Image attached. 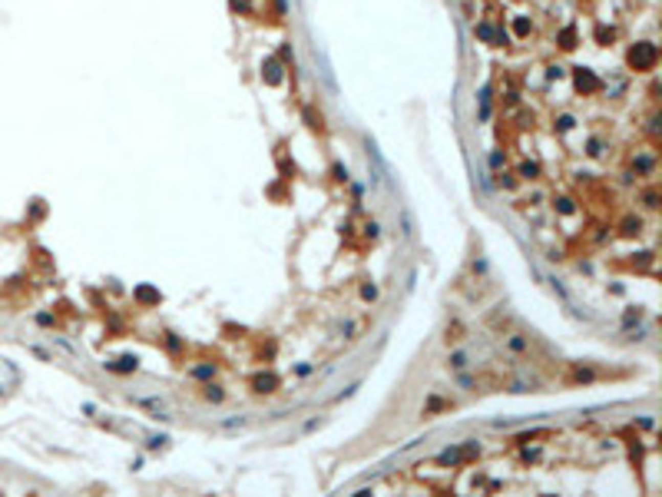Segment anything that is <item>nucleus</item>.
I'll return each instance as SVG.
<instances>
[{
    "label": "nucleus",
    "instance_id": "1",
    "mask_svg": "<svg viewBox=\"0 0 662 497\" xmlns=\"http://www.w3.org/2000/svg\"><path fill=\"white\" fill-rule=\"evenodd\" d=\"M656 60H659L656 44H636L629 50V67L632 70H652V67H656Z\"/></svg>",
    "mask_w": 662,
    "mask_h": 497
},
{
    "label": "nucleus",
    "instance_id": "2",
    "mask_svg": "<svg viewBox=\"0 0 662 497\" xmlns=\"http://www.w3.org/2000/svg\"><path fill=\"white\" fill-rule=\"evenodd\" d=\"M600 87L603 83H600V76H596L593 70H586V67L576 70V90H580V93H596Z\"/></svg>",
    "mask_w": 662,
    "mask_h": 497
},
{
    "label": "nucleus",
    "instance_id": "3",
    "mask_svg": "<svg viewBox=\"0 0 662 497\" xmlns=\"http://www.w3.org/2000/svg\"><path fill=\"white\" fill-rule=\"evenodd\" d=\"M252 388L258 391V395H272V391H278V375H255L252 378Z\"/></svg>",
    "mask_w": 662,
    "mask_h": 497
},
{
    "label": "nucleus",
    "instance_id": "4",
    "mask_svg": "<svg viewBox=\"0 0 662 497\" xmlns=\"http://www.w3.org/2000/svg\"><path fill=\"white\" fill-rule=\"evenodd\" d=\"M113 372H136V358L133 355H123V358H116V365H109Z\"/></svg>",
    "mask_w": 662,
    "mask_h": 497
},
{
    "label": "nucleus",
    "instance_id": "5",
    "mask_svg": "<svg viewBox=\"0 0 662 497\" xmlns=\"http://www.w3.org/2000/svg\"><path fill=\"white\" fill-rule=\"evenodd\" d=\"M265 80H269V83H278V80H281V67H278V60H269V63H265Z\"/></svg>",
    "mask_w": 662,
    "mask_h": 497
},
{
    "label": "nucleus",
    "instance_id": "6",
    "mask_svg": "<svg viewBox=\"0 0 662 497\" xmlns=\"http://www.w3.org/2000/svg\"><path fill=\"white\" fill-rule=\"evenodd\" d=\"M136 298L149 305V302H159V292H156V289H149V285H143V289H136Z\"/></svg>",
    "mask_w": 662,
    "mask_h": 497
},
{
    "label": "nucleus",
    "instance_id": "7",
    "mask_svg": "<svg viewBox=\"0 0 662 497\" xmlns=\"http://www.w3.org/2000/svg\"><path fill=\"white\" fill-rule=\"evenodd\" d=\"M560 47H563V50H573V47H576V30H573V27H566V30L560 33Z\"/></svg>",
    "mask_w": 662,
    "mask_h": 497
},
{
    "label": "nucleus",
    "instance_id": "8",
    "mask_svg": "<svg viewBox=\"0 0 662 497\" xmlns=\"http://www.w3.org/2000/svg\"><path fill=\"white\" fill-rule=\"evenodd\" d=\"M520 176H523V179H537L540 176V166L537 163H523V166H520Z\"/></svg>",
    "mask_w": 662,
    "mask_h": 497
},
{
    "label": "nucleus",
    "instance_id": "9",
    "mask_svg": "<svg viewBox=\"0 0 662 497\" xmlns=\"http://www.w3.org/2000/svg\"><path fill=\"white\" fill-rule=\"evenodd\" d=\"M513 30H517L520 37H526V33H530V20H526V17H517V24H513Z\"/></svg>",
    "mask_w": 662,
    "mask_h": 497
},
{
    "label": "nucleus",
    "instance_id": "10",
    "mask_svg": "<svg viewBox=\"0 0 662 497\" xmlns=\"http://www.w3.org/2000/svg\"><path fill=\"white\" fill-rule=\"evenodd\" d=\"M192 375H195V378H212L215 368H212V365H199V368H192Z\"/></svg>",
    "mask_w": 662,
    "mask_h": 497
},
{
    "label": "nucleus",
    "instance_id": "11",
    "mask_svg": "<svg viewBox=\"0 0 662 497\" xmlns=\"http://www.w3.org/2000/svg\"><path fill=\"white\" fill-rule=\"evenodd\" d=\"M206 398H209V401H222L225 395H222V388H212V384H209V388H206Z\"/></svg>",
    "mask_w": 662,
    "mask_h": 497
},
{
    "label": "nucleus",
    "instance_id": "12",
    "mask_svg": "<svg viewBox=\"0 0 662 497\" xmlns=\"http://www.w3.org/2000/svg\"><path fill=\"white\" fill-rule=\"evenodd\" d=\"M450 365H454V368H464V365H467V355H464V352H457L454 358H450Z\"/></svg>",
    "mask_w": 662,
    "mask_h": 497
},
{
    "label": "nucleus",
    "instance_id": "13",
    "mask_svg": "<svg viewBox=\"0 0 662 497\" xmlns=\"http://www.w3.org/2000/svg\"><path fill=\"white\" fill-rule=\"evenodd\" d=\"M361 298H368V302H371V298H378V289H374V285H364V289H361Z\"/></svg>",
    "mask_w": 662,
    "mask_h": 497
},
{
    "label": "nucleus",
    "instance_id": "14",
    "mask_svg": "<svg viewBox=\"0 0 662 497\" xmlns=\"http://www.w3.org/2000/svg\"><path fill=\"white\" fill-rule=\"evenodd\" d=\"M556 126H560V129H573V116H560Z\"/></svg>",
    "mask_w": 662,
    "mask_h": 497
},
{
    "label": "nucleus",
    "instance_id": "15",
    "mask_svg": "<svg viewBox=\"0 0 662 497\" xmlns=\"http://www.w3.org/2000/svg\"><path fill=\"white\" fill-rule=\"evenodd\" d=\"M331 172H335V179H338V183H344V179H348V169H344V166H335Z\"/></svg>",
    "mask_w": 662,
    "mask_h": 497
},
{
    "label": "nucleus",
    "instance_id": "16",
    "mask_svg": "<svg viewBox=\"0 0 662 497\" xmlns=\"http://www.w3.org/2000/svg\"><path fill=\"white\" fill-rule=\"evenodd\" d=\"M556 209H560V212H573V202H569V199H560V202H556Z\"/></svg>",
    "mask_w": 662,
    "mask_h": 497
},
{
    "label": "nucleus",
    "instance_id": "17",
    "mask_svg": "<svg viewBox=\"0 0 662 497\" xmlns=\"http://www.w3.org/2000/svg\"><path fill=\"white\" fill-rule=\"evenodd\" d=\"M596 37H600L603 44H606V40H612V30H606V27H600V30H596Z\"/></svg>",
    "mask_w": 662,
    "mask_h": 497
},
{
    "label": "nucleus",
    "instance_id": "18",
    "mask_svg": "<svg viewBox=\"0 0 662 497\" xmlns=\"http://www.w3.org/2000/svg\"><path fill=\"white\" fill-rule=\"evenodd\" d=\"M232 10H249V0H232Z\"/></svg>",
    "mask_w": 662,
    "mask_h": 497
}]
</instances>
